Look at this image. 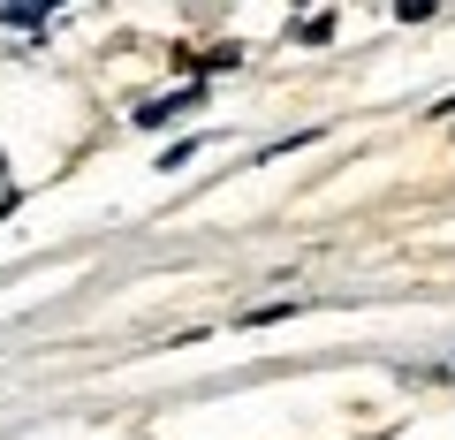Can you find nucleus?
<instances>
[{
	"label": "nucleus",
	"mask_w": 455,
	"mask_h": 440,
	"mask_svg": "<svg viewBox=\"0 0 455 440\" xmlns=\"http://www.w3.org/2000/svg\"><path fill=\"white\" fill-rule=\"evenodd\" d=\"M0 16H8V23H31V16H38V0H0Z\"/></svg>",
	"instance_id": "1"
},
{
	"label": "nucleus",
	"mask_w": 455,
	"mask_h": 440,
	"mask_svg": "<svg viewBox=\"0 0 455 440\" xmlns=\"http://www.w3.org/2000/svg\"><path fill=\"white\" fill-rule=\"evenodd\" d=\"M395 8H403L410 23H418V16H433V0H395Z\"/></svg>",
	"instance_id": "2"
}]
</instances>
